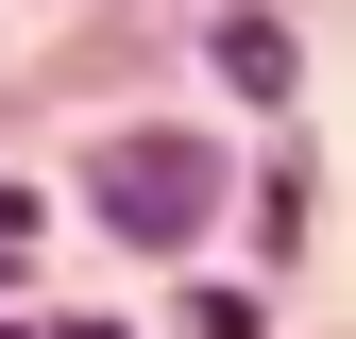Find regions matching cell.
I'll return each mask as SVG.
<instances>
[{
	"instance_id": "obj_2",
	"label": "cell",
	"mask_w": 356,
	"mask_h": 339,
	"mask_svg": "<svg viewBox=\"0 0 356 339\" xmlns=\"http://www.w3.org/2000/svg\"><path fill=\"white\" fill-rule=\"evenodd\" d=\"M68 339H119V322H68Z\"/></svg>"
},
{
	"instance_id": "obj_1",
	"label": "cell",
	"mask_w": 356,
	"mask_h": 339,
	"mask_svg": "<svg viewBox=\"0 0 356 339\" xmlns=\"http://www.w3.org/2000/svg\"><path fill=\"white\" fill-rule=\"evenodd\" d=\"M204 136H136V153H102V221H136V238H187L204 221Z\"/></svg>"
}]
</instances>
